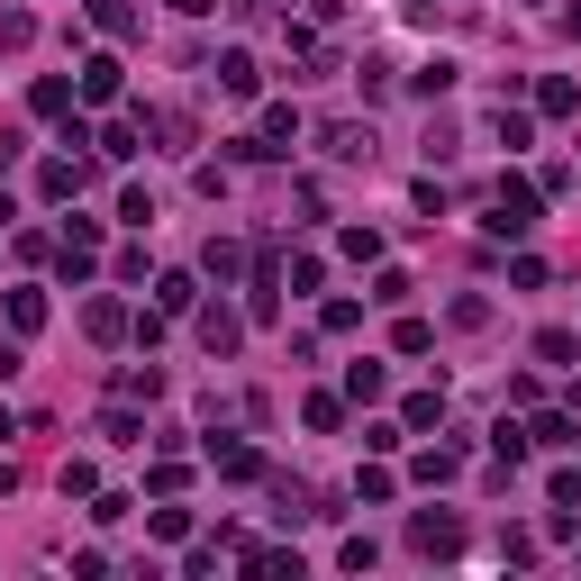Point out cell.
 <instances>
[{
    "label": "cell",
    "mask_w": 581,
    "mask_h": 581,
    "mask_svg": "<svg viewBox=\"0 0 581 581\" xmlns=\"http://www.w3.org/2000/svg\"><path fill=\"white\" fill-rule=\"evenodd\" d=\"M28 37H37V18H28V10H0V55H18Z\"/></svg>",
    "instance_id": "7402d4cb"
},
{
    "label": "cell",
    "mask_w": 581,
    "mask_h": 581,
    "mask_svg": "<svg viewBox=\"0 0 581 581\" xmlns=\"http://www.w3.org/2000/svg\"><path fill=\"white\" fill-rule=\"evenodd\" d=\"M536 110H545V118H572V110H581V91L554 73V83H536Z\"/></svg>",
    "instance_id": "4fadbf2b"
},
{
    "label": "cell",
    "mask_w": 581,
    "mask_h": 581,
    "mask_svg": "<svg viewBox=\"0 0 581 581\" xmlns=\"http://www.w3.org/2000/svg\"><path fill=\"white\" fill-rule=\"evenodd\" d=\"M300 418H310V427H318V437H327V427H337V418H345V400H337V391H310V409H300Z\"/></svg>",
    "instance_id": "484cf974"
},
{
    "label": "cell",
    "mask_w": 581,
    "mask_h": 581,
    "mask_svg": "<svg viewBox=\"0 0 581 581\" xmlns=\"http://www.w3.org/2000/svg\"><path fill=\"white\" fill-rule=\"evenodd\" d=\"M400 427H445V391H418L409 409H400Z\"/></svg>",
    "instance_id": "44dd1931"
},
{
    "label": "cell",
    "mask_w": 581,
    "mask_h": 581,
    "mask_svg": "<svg viewBox=\"0 0 581 581\" xmlns=\"http://www.w3.org/2000/svg\"><path fill=\"white\" fill-rule=\"evenodd\" d=\"M527 437H536V445H581V437H572V418H564V409H545L536 427H527Z\"/></svg>",
    "instance_id": "d4e9b609"
},
{
    "label": "cell",
    "mask_w": 581,
    "mask_h": 581,
    "mask_svg": "<svg viewBox=\"0 0 581 581\" xmlns=\"http://www.w3.org/2000/svg\"><path fill=\"white\" fill-rule=\"evenodd\" d=\"M482 227H491V237H527V227H536V191H527V182H500Z\"/></svg>",
    "instance_id": "6da1fadb"
},
{
    "label": "cell",
    "mask_w": 581,
    "mask_h": 581,
    "mask_svg": "<svg viewBox=\"0 0 581 581\" xmlns=\"http://www.w3.org/2000/svg\"><path fill=\"white\" fill-rule=\"evenodd\" d=\"M83 182H91V164H73V155H55V164L37 173V191H46V200H73Z\"/></svg>",
    "instance_id": "277c9868"
},
{
    "label": "cell",
    "mask_w": 581,
    "mask_h": 581,
    "mask_svg": "<svg viewBox=\"0 0 581 581\" xmlns=\"http://www.w3.org/2000/svg\"><path fill=\"white\" fill-rule=\"evenodd\" d=\"M100 155H110V164H128V155H137V128H128V118H118V128H100Z\"/></svg>",
    "instance_id": "4316f807"
},
{
    "label": "cell",
    "mask_w": 581,
    "mask_h": 581,
    "mask_svg": "<svg viewBox=\"0 0 581 581\" xmlns=\"http://www.w3.org/2000/svg\"><path fill=\"white\" fill-rule=\"evenodd\" d=\"M210 464L227 472V482H255V472H264V464H255V454H245V445H210Z\"/></svg>",
    "instance_id": "9a60e30c"
},
{
    "label": "cell",
    "mask_w": 581,
    "mask_h": 581,
    "mask_svg": "<svg viewBox=\"0 0 581 581\" xmlns=\"http://www.w3.org/2000/svg\"><path fill=\"white\" fill-rule=\"evenodd\" d=\"M291 137H300V110H291V100H273V110H264V146H273V155H291Z\"/></svg>",
    "instance_id": "ba28073f"
},
{
    "label": "cell",
    "mask_w": 581,
    "mask_h": 581,
    "mask_svg": "<svg viewBox=\"0 0 581 581\" xmlns=\"http://www.w3.org/2000/svg\"><path fill=\"white\" fill-rule=\"evenodd\" d=\"M155 137H164V155H191V118L182 110H155Z\"/></svg>",
    "instance_id": "2e32d148"
},
{
    "label": "cell",
    "mask_w": 581,
    "mask_h": 581,
    "mask_svg": "<svg viewBox=\"0 0 581 581\" xmlns=\"http://www.w3.org/2000/svg\"><path fill=\"white\" fill-rule=\"evenodd\" d=\"M155 300H164L173 318H182V310H200V282H191V273H164V282H155Z\"/></svg>",
    "instance_id": "7c38bea8"
},
{
    "label": "cell",
    "mask_w": 581,
    "mask_h": 581,
    "mask_svg": "<svg viewBox=\"0 0 581 581\" xmlns=\"http://www.w3.org/2000/svg\"><path fill=\"white\" fill-rule=\"evenodd\" d=\"M10 372H18V345H10V337H0V382H10Z\"/></svg>",
    "instance_id": "1f68e13d"
},
{
    "label": "cell",
    "mask_w": 581,
    "mask_h": 581,
    "mask_svg": "<svg viewBox=\"0 0 581 581\" xmlns=\"http://www.w3.org/2000/svg\"><path fill=\"white\" fill-rule=\"evenodd\" d=\"M572 355H581L572 327H545V337H536V364H572Z\"/></svg>",
    "instance_id": "e0dca14e"
},
{
    "label": "cell",
    "mask_w": 581,
    "mask_h": 581,
    "mask_svg": "<svg viewBox=\"0 0 581 581\" xmlns=\"http://www.w3.org/2000/svg\"><path fill=\"white\" fill-rule=\"evenodd\" d=\"M91 28L100 37H137V0H91Z\"/></svg>",
    "instance_id": "8992f818"
},
{
    "label": "cell",
    "mask_w": 581,
    "mask_h": 581,
    "mask_svg": "<svg viewBox=\"0 0 581 581\" xmlns=\"http://www.w3.org/2000/svg\"><path fill=\"white\" fill-rule=\"evenodd\" d=\"M10 327H18V337H37V327H46V291H10Z\"/></svg>",
    "instance_id": "5bb4252c"
},
{
    "label": "cell",
    "mask_w": 581,
    "mask_h": 581,
    "mask_svg": "<svg viewBox=\"0 0 581 581\" xmlns=\"http://www.w3.org/2000/svg\"><path fill=\"white\" fill-rule=\"evenodd\" d=\"M83 327H91L100 345H110V337H128V310H118V300H91V310H83Z\"/></svg>",
    "instance_id": "30bf717a"
},
{
    "label": "cell",
    "mask_w": 581,
    "mask_h": 581,
    "mask_svg": "<svg viewBox=\"0 0 581 581\" xmlns=\"http://www.w3.org/2000/svg\"><path fill=\"white\" fill-rule=\"evenodd\" d=\"M318 146H327L337 164H372V128H355V118H337V128H327Z\"/></svg>",
    "instance_id": "3957f363"
},
{
    "label": "cell",
    "mask_w": 581,
    "mask_h": 581,
    "mask_svg": "<svg viewBox=\"0 0 581 581\" xmlns=\"http://www.w3.org/2000/svg\"><path fill=\"white\" fill-rule=\"evenodd\" d=\"M118 218H128L137 237H146V227H155V191H118Z\"/></svg>",
    "instance_id": "603a6c76"
},
{
    "label": "cell",
    "mask_w": 581,
    "mask_h": 581,
    "mask_svg": "<svg viewBox=\"0 0 581 581\" xmlns=\"http://www.w3.org/2000/svg\"><path fill=\"white\" fill-rule=\"evenodd\" d=\"M409 545H418V554H464V518L418 509V518H409Z\"/></svg>",
    "instance_id": "7a4b0ae2"
},
{
    "label": "cell",
    "mask_w": 581,
    "mask_h": 581,
    "mask_svg": "<svg viewBox=\"0 0 581 581\" xmlns=\"http://www.w3.org/2000/svg\"><path fill=\"white\" fill-rule=\"evenodd\" d=\"M173 10H182V18H210V10H218V0H173Z\"/></svg>",
    "instance_id": "4dcf8cb0"
},
{
    "label": "cell",
    "mask_w": 581,
    "mask_h": 581,
    "mask_svg": "<svg viewBox=\"0 0 581 581\" xmlns=\"http://www.w3.org/2000/svg\"><path fill=\"white\" fill-rule=\"evenodd\" d=\"M18 155H28V137H18V128H0V173H10Z\"/></svg>",
    "instance_id": "f1b7e54d"
},
{
    "label": "cell",
    "mask_w": 581,
    "mask_h": 581,
    "mask_svg": "<svg viewBox=\"0 0 581 581\" xmlns=\"http://www.w3.org/2000/svg\"><path fill=\"white\" fill-rule=\"evenodd\" d=\"M100 437H110V445H146V427H137L128 409H110V418H100Z\"/></svg>",
    "instance_id": "83f0119b"
},
{
    "label": "cell",
    "mask_w": 581,
    "mask_h": 581,
    "mask_svg": "<svg viewBox=\"0 0 581 581\" xmlns=\"http://www.w3.org/2000/svg\"><path fill=\"white\" fill-rule=\"evenodd\" d=\"M28 100H37V118H64V110H73V83H55V73H46Z\"/></svg>",
    "instance_id": "ffe728a7"
},
{
    "label": "cell",
    "mask_w": 581,
    "mask_h": 581,
    "mask_svg": "<svg viewBox=\"0 0 581 581\" xmlns=\"http://www.w3.org/2000/svg\"><path fill=\"white\" fill-rule=\"evenodd\" d=\"M409 472H418V482H454V472H464V454H454V445H427Z\"/></svg>",
    "instance_id": "8fae6325"
},
{
    "label": "cell",
    "mask_w": 581,
    "mask_h": 581,
    "mask_svg": "<svg viewBox=\"0 0 581 581\" xmlns=\"http://www.w3.org/2000/svg\"><path fill=\"white\" fill-rule=\"evenodd\" d=\"M445 10H454V0H409V18H418V28H437Z\"/></svg>",
    "instance_id": "f546056e"
},
{
    "label": "cell",
    "mask_w": 581,
    "mask_h": 581,
    "mask_svg": "<svg viewBox=\"0 0 581 581\" xmlns=\"http://www.w3.org/2000/svg\"><path fill=\"white\" fill-rule=\"evenodd\" d=\"M83 100H118V55H91L83 64Z\"/></svg>",
    "instance_id": "9c48e42d"
},
{
    "label": "cell",
    "mask_w": 581,
    "mask_h": 581,
    "mask_svg": "<svg viewBox=\"0 0 581 581\" xmlns=\"http://www.w3.org/2000/svg\"><path fill=\"white\" fill-rule=\"evenodd\" d=\"M10 218H18V200H10V191H0V227H10Z\"/></svg>",
    "instance_id": "836d02e7"
},
{
    "label": "cell",
    "mask_w": 581,
    "mask_h": 581,
    "mask_svg": "<svg viewBox=\"0 0 581 581\" xmlns=\"http://www.w3.org/2000/svg\"><path fill=\"white\" fill-rule=\"evenodd\" d=\"M564 37H581V0H572V10H564Z\"/></svg>",
    "instance_id": "d6a6232c"
},
{
    "label": "cell",
    "mask_w": 581,
    "mask_h": 581,
    "mask_svg": "<svg viewBox=\"0 0 581 581\" xmlns=\"http://www.w3.org/2000/svg\"><path fill=\"white\" fill-rule=\"evenodd\" d=\"M491 454L518 472V454H527V427H518V418H500V427H491Z\"/></svg>",
    "instance_id": "d6986e66"
},
{
    "label": "cell",
    "mask_w": 581,
    "mask_h": 581,
    "mask_svg": "<svg viewBox=\"0 0 581 581\" xmlns=\"http://www.w3.org/2000/svg\"><path fill=\"white\" fill-rule=\"evenodd\" d=\"M118 391H128V400H155L164 372H155V364H128V372H118Z\"/></svg>",
    "instance_id": "cb8c5ba5"
},
{
    "label": "cell",
    "mask_w": 581,
    "mask_h": 581,
    "mask_svg": "<svg viewBox=\"0 0 581 581\" xmlns=\"http://www.w3.org/2000/svg\"><path fill=\"white\" fill-rule=\"evenodd\" d=\"M382 391H391L382 364H355V372H345V400H382Z\"/></svg>",
    "instance_id": "ac0fdd59"
},
{
    "label": "cell",
    "mask_w": 581,
    "mask_h": 581,
    "mask_svg": "<svg viewBox=\"0 0 581 581\" xmlns=\"http://www.w3.org/2000/svg\"><path fill=\"white\" fill-rule=\"evenodd\" d=\"M218 91H255V55H245V46H227V55H218Z\"/></svg>",
    "instance_id": "52a82bcc"
},
{
    "label": "cell",
    "mask_w": 581,
    "mask_h": 581,
    "mask_svg": "<svg viewBox=\"0 0 581 581\" xmlns=\"http://www.w3.org/2000/svg\"><path fill=\"white\" fill-rule=\"evenodd\" d=\"M237 337H245L237 310H200V345H210V355H237Z\"/></svg>",
    "instance_id": "5b68a950"
}]
</instances>
